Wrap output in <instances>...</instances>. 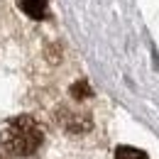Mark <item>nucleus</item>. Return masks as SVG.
I'll list each match as a JSON object with an SVG mask.
<instances>
[{"mask_svg": "<svg viewBox=\"0 0 159 159\" xmlns=\"http://www.w3.org/2000/svg\"><path fill=\"white\" fill-rule=\"evenodd\" d=\"M44 142L39 122L32 115H17L0 130V147L12 157H32Z\"/></svg>", "mask_w": 159, "mask_h": 159, "instance_id": "nucleus-1", "label": "nucleus"}, {"mask_svg": "<svg viewBox=\"0 0 159 159\" xmlns=\"http://www.w3.org/2000/svg\"><path fill=\"white\" fill-rule=\"evenodd\" d=\"M17 2H20V10L27 17H32V20H44L47 17V7H49L47 0H17Z\"/></svg>", "mask_w": 159, "mask_h": 159, "instance_id": "nucleus-2", "label": "nucleus"}, {"mask_svg": "<svg viewBox=\"0 0 159 159\" xmlns=\"http://www.w3.org/2000/svg\"><path fill=\"white\" fill-rule=\"evenodd\" d=\"M115 159H149L142 149H137V147H127V144H122V147H118L115 149Z\"/></svg>", "mask_w": 159, "mask_h": 159, "instance_id": "nucleus-3", "label": "nucleus"}, {"mask_svg": "<svg viewBox=\"0 0 159 159\" xmlns=\"http://www.w3.org/2000/svg\"><path fill=\"white\" fill-rule=\"evenodd\" d=\"M71 93H74V96H76V98H86V96H88V93H91V91H88V83H83V81H81V83H76V86H74V91H71Z\"/></svg>", "mask_w": 159, "mask_h": 159, "instance_id": "nucleus-4", "label": "nucleus"}, {"mask_svg": "<svg viewBox=\"0 0 159 159\" xmlns=\"http://www.w3.org/2000/svg\"><path fill=\"white\" fill-rule=\"evenodd\" d=\"M0 159H2V157H0Z\"/></svg>", "mask_w": 159, "mask_h": 159, "instance_id": "nucleus-5", "label": "nucleus"}]
</instances>
